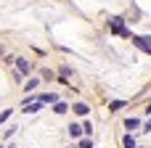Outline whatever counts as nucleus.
I'll list each match as a JSON object with an SVG mask.
<instances>
[{
    "instance_id": "2",
    "label": "nucleus",
    "mask_w": 151,
    "mask_h": 148,
    "mask_svg": "<svg viewBox=\"0 0 151 148\" xmlns=\"http://www.w3.org/2000/svg\"><path fill=\"white\" fill-rule=\"evenodd\" d=\"M133 45L138 50H143L146 56H151V37H143V34H133Z\"/></svg>"
},
{
    "instance_id": "4",
    "label": "nucleus",
    "mask_w": 151,
    "mask_h": 148,
    "mask_svg": "<svg viewBox=\"0 0 151 148\" xmlns=\"http://www.w3.org/2000/svg\"><path fill=\"white\" fill-rule=\"evenodd\" d=\"M32 66H35V64H29L27 58H16V69H19V74H21V77H27V74L32 71Z\"/></svg>"
},
{
    "instance_id": "8",
    "label": "nucleus",
    "mask_w": 151,
    "mask_h": 148,
    "mask_svg": "<svg viewBox=\"0 0 151 148\" xmlns=\"http://www.w3.org/2000/svg\"><path fill=\"white\" fill-rule=\"evenodd\" d=\"M40 101H42V103H58V95H56V93H42Z\"/></svg>"
},
{
    "instance_id": "7",
    "label": "nucleus",
    "mask_w": 151,
    "mask_h": 148,
    "mask_svg": "<svg viewBox=\"0 0 151 148\" xmlns=\"http://www.w3.org/2000/svg\"><path fill=\"white\" fill-rule=\"evenodd\" d=\"M37 85H40V79L29 77V79H27V85H24V93H32V90H37Z\"/></svg>"
},
{
    "instance_id": "16",
    "label": "nucleus",
    "mask_w": 151,
    "mask_h": 148,
    "mask_svg": "<svg viewBox=\"0 0 151 148\" xmlns=\"http://www.w3.org/2000/svg\"><path fill=\"white\" fill-rule=\"evenodd\" d=\"M143 130H146V132H151V119L146 122V127H143Z\"/></svg>"
},
{
    "instance_id": "13",
    "label": "nucleus",
    "mask_w": 151,
    "mask_h": 148,
    "mask_svg": "<svg viewBox=\"0 0 151 148\" xmlns=\"http://www.w3.org/2000/svg\"><path fill=\"white\" fill-rule=\"evenodd\" d=\"M82 130H85V138H93V124L90 122H82Z\"/></svg>"
},
{
    "instance_id": "11",
    "label": "nucleus",
    "mask_w": 151,
    "mask_h": 148,
    "mask_svg": "<svg viewBox=\"0 0 151 148\" xmlns=\"http://www.w3.org/2000/svg\"><path fill=\"white\" fill-rule=\"evenodd\" d=\"M122 143H125V148H138V146H135V138H133V135H125V140H122Z\"/></svg>"
},
{
    "instance_id": "5",
    "label": "nucleus",
    "mask_w": 151,
    "mask_h": 148,
    "mask_svg": "<svg viewBox=\"0 0 151 148\" xmlns=\"http://www.w3.org/2000/svg\"><path fill=\"white\" fill-rule=\"evenodd\" d=\"M72 109H74L77 117H88V114H90V106H88V103H74Z\"/></svg>"
},
{
    "instance_id": "1",
    "label": "nucleus",
    "mask_w": 151,
    "mask_h": 148,
    "mask_svg": "<svg viewBox=\"0 0 151 148\" xmlns=\"http://www.w3.org/2000/svg\"><path fill=\"white\" fill-rule=\"evenodd\" d=\"M109 29H111L117 37H130V32H127V26H125V19H122V16H111V19H109Z\"/></svg>"
},
{
    "instance_id": "17",
    "label": "nucleus",
    "mask_w": 151,
    "mask_h": 148,
    "mask_svg": "<svg viewBox=\"0 0 151 148\" xmlns=\"http://www.w3.org/2000/svg\"><path fill=\"white\" fill-rule=\"evenodd\" d=\"M146 114H151V103H149V106H146Z\"/></svg>"
},
{
    "instance_id": "6",
    "label": "nucleus",
    "mask_w": 151,
    "mask_h": 148,
    "mask_svg": "<svg viewBox=\"0 0 151 148\" xmlns=\"http://www.w3.org/2000/svg\"><path fill=\"white\" fill-rule=\"evenodd\" d=\"M69 135H72V140H77L80 135H85V130H82V124H69Z\"/></svg>"
},
{
    "instance_id": "9",
    "label": "nucleus",
    "mask_w": 151,
    "mask_h": 148,
    "mask_svg": "<svg viewBox=\"0 0 151 148\" xmlns=\"http://www.w3.org/2000/svg\"><path fill=\"white\" fill-rule=\"evenodd\" d=\"M135 127H141V122H138L135 117H130V119H125V130H127V132H133Z\"/></svg>"
},
{
    "instance_id": "18",
    "label": "nucleus",
    "mask_w": 151,
    "mask_h": 148,
    "mask_svg": "<svg viewBox=\"0 0 151 148\" xmlns=\"http://www.w3.org/2000/svg\"><path fill=\"white\" fill-rule=\"evenodd\" d=\"M0 148H3V146H0Z\"/></svg>"
},
{
    "instance_id": "12",
    "label": "nucleus",
    "mask_w": 151,
    "mask_h": 148,
    "mask_svg": "<svg viewBox=\"0 0 151 148\" xmlns=\"http://www.w3.org/2000/svg\"><path fill=\"white\" fill-rule=\"evenodd\" d=\"M66 109H69V106H66V103H61V101L53 106V111H56V114H66Z\"/></svg>"
},
{
    "instance_id": "14",
    "label": "nucleus",
    "mask_w": 151,
    "mask_h": 148,
    "mask_svg": "<svg viewBox=\"0 0 151 148\" xmlns=\"http://www.w3.org/2000/svg\"><path fill=\"white\" fill-rule=\"evenodd\" d=\"M77 148H93V138H82V140H80V146Z\"/></svg>"
},
{
    "instance_id": "15",
    "label": "nucleus",
    "mask_w": 151,
    "mask_h": 148,
    "mask_svg": "<svg viewBox=\"0 0 151 148\" xmlns=\"http://www.w3.org/2000/svg\"><path fill=\"white\" fill-rule=\"evenodd\" d=\"M8 117H11V109H5V111H0V124H3V122H8Z\"/></svg>"
},
{
    "instance_id": "10",
    "label": "nucleus",
    "mask_w": 151,
    "mask_h": 148,
    "mask_svg": "<svg viewBox=\"0 0 151 148\" xmlns=\"http://www.w3.org/2000/svg\"><path fill=\"white\" fill-rule=\"evenodd\" d=\"M125 106H127L125 101H111V103H109V109H111V111H122Z\"/></svg>"
},
{
    "instance_id": "3",
    "label": "nucleus",
    "mask_w": 151,
    "mask_h": 148,
    "mask_svg": "<svg viewBox=\"0 0 151 148\" xmlns=\"http://www.w3.org/2000/svg\"><path fill=\"white\" fill-rule=\"evenodd\" d=\"M40 109H42V101H40V98H37V101H29V98H27V101L21 103V111H24V114H37Z\"/></svg>"
}]
</instances>
